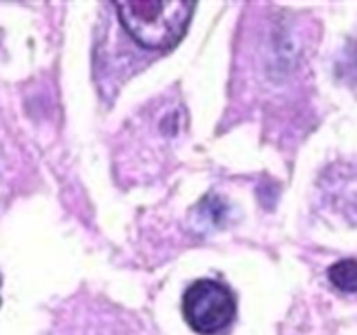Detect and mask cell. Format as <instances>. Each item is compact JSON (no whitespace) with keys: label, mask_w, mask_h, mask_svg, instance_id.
Returning a JSON list of instances; mask_svg holds the SVG:
<instances>
[{"label":"cell","mask_w":357,"mask_h":335,"mask_svg":"<svg viewBox=\"0 0 357 335\" xmlns=\"http://www.w3.org/2000/svg\"><path fill=\"white\" fill-rule=\"evenodd\" d=\"M119 20L126 31L145 49H171L181 40L194 13L185 0H136L117 2Z\"/></svg>","instance_id":"1"},{"label":"cell","mask_w":357,"mask_h":335,"mask_svg":"<svg viewBox=\"0 0 357 335\" xmlns=\"http://www.w3.org/2000/svg\"><path fill=\"white\" fill-rule=\"evenodd\" d=\"M187 323L201 335H213L229 327L236 316V300L230 290L215 279H199L183 297Z\"/></svg>","instance_id":"2"},{"label":"cell","mask_w":357,"mask_h":335,"mask_svg":"<svg viewBox=\"0 0 357 335\" xmlns=\"http://www.w3.org/2000/svg\"><path fill=\"white\" fill-rule=\"evenodd\" d=\"M328 278L340 292L357 293V260L347 258L337 262L328 271Z\"/></svg>","instance_id":"3"},{"label":"cell","mask_w":357,"mask_h":335,"mask_svg":"<svg viewBox=\"0 0 357 335\" xmlns=\"http://www.w3.org/2000/svg\"><path fill=\"white\" fill-rule=\"evenodd\" d=\"M0 283H2V278H0ZM0 302H2V300H0Z\"/></svg>","instance_id":"4"}]
</instances>
